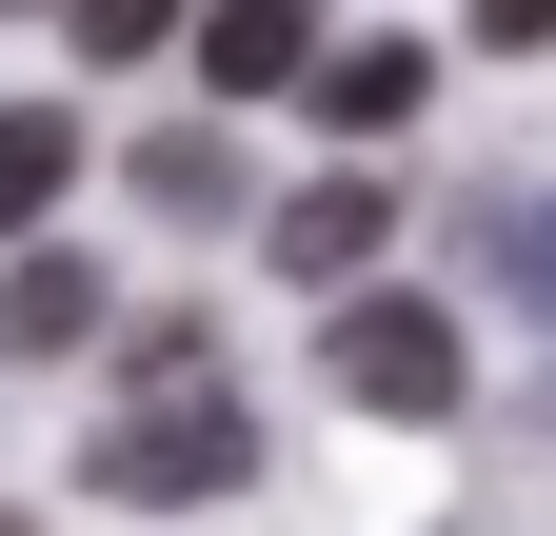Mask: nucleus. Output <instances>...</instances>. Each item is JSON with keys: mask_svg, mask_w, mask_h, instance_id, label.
<instances>
[{"mask_svg": "<svg viewBox=\"0 0 556 536\" xmlns=\"http://www.w3.org/2000/svg\"><path fill=\"white\" fill-rule=\"evenodd\" d=\"M258 477V437H239V397L199 339H139V418H100V497H239Z\"/></svg>", "mask_w": 556, "mask_h": 536, "instance_id": "1", "label": "nucleus"}, {"mask_svg": "<svg viewBox=\"0 0 556 536\" xmlns=\"http://www.w3.org/2000/svg\"><path fill=\"white\" fill-rule=\"evenodd\" d=\"M139 199L160 219H239V119H160L139 140Z\"/></svg>", "mask_w": 556, "mask_h": 536, "instance_id": "7", "label": "nucleus"}, {"mask_svg": "<svg viewBox=\"0 0 556 536\" xmlns=\"http://www.w3.org/2000/svg\"><path fill=\"white\" fill-rule=\"evenodd\" d=\"M100 339V279L80 258H21V279H0V358H80Z\"/></svg>", "mask_w": 556, "mask_h": 536, "instance_id": "9", "label": "nucleus"}, {"mask_svg": "<svg viewBox=\"0 0 556 536\" xmlns=\"http://www.w3.org/2000/svg\"><path fill=\"white\" fill-rule=\"evenodd\" d=\"M80 40H100V60H139V40H179V0H80Z\"/></svg>", "mask_w": 556, "mask_h": 536, "instance_id": "10", "label": "nucleus"}, {"mask_svg": "<svg viewBox=\"0 0 556 536\" xmlns=\"http://www.w3.org/2000/svg\"><path fill=\"white\" fill-rule=\"evenodd\" d=\"M477 40H556V0H477Z\"/></svg>", "mask_w": 556, "mask_h": 536, "instance_id": "11", "label": "nucleus"}, {"mask_svg": "<svg viewBox=\"0 0 556 536\" xmlns=\"http://www.w3.org/2000/svg\"><path fill=\"white\" fill-rule=\"evenodd\" d=\"M417 80H438V60H417V40L378 21V40H338V60H318V80H299V100L338 119V140H397V119H417Z\"/></svg>", "mask_w": 556, "mask_h": 536, "instance_id": "5", "label": "nucleus"}, {"mask_svg": "<svg viewBox=\"0 0 556 536\" xmlns=\"http://www.w3.org/2000/svg\"><path fill=\"white\" fill-rule=\"evenodd\" d=\"M378 219H397L378 179H299V199H278L258 239H278V279H318V298H338V279H358V258H378Z\"/></svg>", "mask_w": 556, "mask_h": 536, "instance_id": "4", "label": "nucleus"}, {"mask_svg": "<svg viewBox=\"0 0 556 536\" xmlns=\"http://www.w3.org/2000/svg\"><path fill=\"white\" fill-rule=\"evenodd\" d=\"M318 60H338V40H318V0H219V21H199L219 119H239V100H278V80H318Z\"/></svg>", "mask_w": 556, "mask_h": 536, "instance_id": "3", "label": "nucleus"}, {"mask_svg": "<svg viewBox=\"0 0 556 536\" xmlns=\"http://www.w3.org/2000/svg\"><path fill=\"white\" fill-rule=\"evenodd\" d=\"M318 378L358 397V418H457V318H438V298H338Z\"/></svg>", "mask_w": 556, "mask_h": 536, "instance_id": "2", "label": "nucleus"}, {"mask_svg": "<svg viewBox=\"0 0 556 536\" xmlns=\"http://www.w3.org/2000/svg\"><path fill=\"white\" fill-rule=\"evenodd\" d=\"M457 258H477L497 298H536V318H556V199H457Z\"/></svg>", "mask_w": 556, "mask_h": 536, "instance_id": "8", "label": "nucleus"}, {"mask_svg": "<svg viewBox=\"0 0 556 536\" xmlns=\"http://www.w3.org/2000/svg\"><path fill=\"white\" fill-rule=\"evenodd\" d=\"M60 179H80V119H60V100H0V239H40Z\"/></svg>", "mask_w": 556, "mask_h": 536, "instance_id": "6", "label": "nucleus"}, {"mask_svg": "<svg viewBox=\"0 0 556 536\" xmlns=\"http://www.w3.org/2000/svg\"><path fill=\"white\" fill-rule=\"evenodd\" d=\"M0 536H21V516H0Z\"/></svg>", "mask_w": 556, "mask_h": 536, "instance_id": "12", "label": "nucleus"}]
</instances>
